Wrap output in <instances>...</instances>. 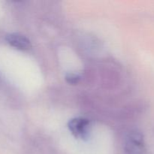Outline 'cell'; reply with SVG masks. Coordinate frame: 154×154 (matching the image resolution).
Returning <instances> with one entry per match:
<instances>
[{
    "label": "cell",
    "mask_w": 154,
    "mask_h": 154,
    "mask_svg": "<svg viewBox=\"0 0 154 154\" xmlns=\"http://www.w3.org/2000/svg\"><path fill=\"white\" fill-rule=\"evenodd\" d=\"M124 150L126 154H146V145L142 132L132 129L125 139Z\"/></svg>",
    "instance_id": "obj_1"
},
{
    "label": "cell",
    "mask_w": 154,
    "mask_h": 154,
    "mask_svg": "<svg viewBox=\"0 0 154 154\" xmlns=\"http://www.w3.org/2000/svg\"><path fill=\"white\" fill-rule=\"evenodd\" d=\"M69 129L76 138L87 140L90 134V122L84 117H75L69 120Z\"/></svg>",
    "instance_id": "obj_2"
},
{
    "label": "cell",
    "mask_w": 154,
    "mask_h": 154,
    "mask_svg": "<svg viewBox=\"0 0 154 154\" xmlns=\"http://www.w3.org/2000/svg\"><path fill=\"white\" fill-rule=\"evenodd\" d=\"M5 40L11 46L21 51H26L32 47L30 41L26 36L19 33H11L7 35Z\"/></svg>",
    "instance_id": "obj_3"
},
{
    "label": "cell",
    "mask_w": 154,
    "mask_h": 154,
    "mask_svg": "<svg viewBox=\"0 0 154 154\" xmlns=\"http://www.w3.org/2000/svg\"><path fill=\"white\" fill-rule=\"evenodd\" d=\"M66 79L68 83L71 84H77L79 82L81 77L76 74H68L66 77Z\"/></svg>",
    "instance_id": "obj_4"
}]
</instances>
